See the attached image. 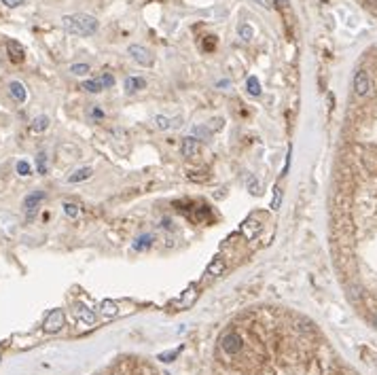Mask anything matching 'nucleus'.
Returning a JSON list of instances; mask_svg holds the SVG:
<instances>
[{
  "mask_svg": "<svg viewBox=\"0 0 377 375\" xmlns=\"http://www.w3.org/2000/svg\"><path fill=\"white\" fill-rule=\"evenodd\" d=\"M354 91L360 98L371 94V79H369L367 70H356V74H354Z\"/></svg>",
  "mask_w": 377,
  "mask_h": 375,
  "instance_id": "obj_6",
  "label": "nucleus"
},
{
  "mask_svg": "<svg viewBox=\"0 0 377 375\" xmlns=\"http://www.w3.org/2000/svg\"><path fill=\"white\" fill-rule=\"evenodd\" d=\"M15 170H17V174H19V176H24V178H26V176H30V174H32V168H30V164H28V161H24V159L17 161Z\"/></svg>",
  "mask_w": 377,
  "mask_h": 375,
  "instance_id": "obj_22",
  "label": "nucleus"
},
{
  "mask_svg": "<svg viewBox=\"0 0 377 375\" xmlns=\"http://www.w3.org/2000/svg\"><path fill=\"white\" fill-rule=\"evenodd\" d=\"M45 191H32V193H28L24 197V212H26V218L28 221H34V216H36L38 212V206L40 202L45 200Z\"/></svg>",
  "mask_w": 377,
  "mask_h": 375,
  "instance_id": "obj_3",
  "label": "nucleus"
},
{
  "mask_svg": "<svg viewBox=\"0 0 377 375\" xmlns=\"http://www.w3.org/2000/svg\"><path fill=\"white\" fill-rule=\"evenodd\" d=\"M36 170H38V174H47V155L45 153L36 155Z\"/></svg>",
  "mask_w": 377,
  "mask_h": 375,
  "instance_id": "obj_25",
  "label": "nucleus"
},
{
  "mask_svg": "<svg viewBox=\"0 0 377 375\" xmlns=\"http://www.w3.org/2000/svg\"><path fill=\"white\" fill-rule=\"evenodd\" d=\"M214 45H216L214 38H208V42L204 40V49H208V51H212V49H214Z\"/></svg>",
  "mask_w": 377,
  "mask_h": 375,
  "instance_id": "obj_33",
  "label": "nucleus"
},
{
  "mask_svg": "<svg viewBox=\"0 0 377 375\" xmlns=\"http://www.w3.org/2000/svg\"><path fill=\"white\" fill-rule=\"evenodd\" d=\"M278 2H280V4L284 6V4H288V0H278Z\"/></svg>",
  "mask_w": 377,
  "mask_h": 375,
  "instance_id": "obj_34",
  "label": "nucleus"
},
{
  "mask_svg": "<svg viewBox=\"0 0 377 375\" xmlns=\"http://www.w3.org/2000/svg\"><path fill=\"white\" fill-rule=\"evenodd\" d=\"M9 91H11V96H13V100L15 102H26V98H28V94H26V87H24V83H19V81H11L9 83Z\"/></svg>",
  "mask_w": 377,
  "mask_h": 375,
  "instance_id": "obj_12",
  "label": "nucleus"
},
{
  "mask_svg": "<svg viewBox=\"0 0 377 375\" xmlns=\"http://www.w3.org/2000/svg\"><path fill=\"white\" fill-rule=\"evenodd\" d=\"M248 191L250 195H261V182L254 176H248Z\"/></svg>",
  "mask_w": 377,
  "mask_h": 375,
  "instance_id": "obj_23",
  "label": "nucleus"
},
{
  "mask_svg": "<svg viewBox=\"0 0 377 375\" xmlns=\"http://www.w3.org/2000/svg\"><path fill=\"white\" fill-rule=\"evenodd\" d=\"M180 350L182 348H176L174 352H163V354H159V360H163V363H170V360H174L176 354H180Z\"/></svg>",
  "mask_w": 377,
  "mask_h": 375,
  "instance_id": "obj_29",
  "label": "nucleus"
},
{
  "mask_svg": "<svg viewBox=\"0 0 377 375\" xmlns=\"http://www.w3.org/2000/svg\"><path fill=\"white\" fill-rule=\"evenodd\" d=\"M62 26L72 36H94L100 28L98 19L94 15H87V13H74V15L62 17Z\"/></svg>",
  "mask_w": 377,
  "mask_h": 375,
  "instance_id": "obj_1",
  "label": "nucleus"
},
{
  "mask_svg": "<svg viewBox=\"0 0 377 375\" xmlns=\"http://www.w3.org/2000/svg\"><path fill=\"white\" fill-rule=\"evenodd\" d=\"M89 115L94 117V119H102V117H104V110H102V108H91Z\"/></svg>",
  "mask_w": 377,
  "mask_h": 375,
  "instance_id": "obj_31",
  "label": "nucleus"
},
{
  "mask_svg": "<svg viewBox=\"0 0 377 375\" xmlns=\"http://www.w3.org/2000/svg\"><path fill=\"white\" fill-rule=\"evenodd\" d=\"M199 151H202V142L195 138V136H189V138H184L182 140V144H180V153L184 155V157H197Z\"/></svg>",
  "mask_w": 377,
  "mask_h": 375,
  "instance_id": "obj_7",
  "label": "nucleus"
},
{
  "mask_svg": "<svg viewBox=\"0 0 377 375\" xmlns=\"http://www.w3.org/2000/svg\"><path fill=\"white\" fill-rule=\"evenodd\" d=\"M64 324H66V316H64V312L62 309H53V312H49V316L45 318L42 329H45V333H58Z\"/></svg>",
  "mask_w": 377,
  "mask_h": 375,
  "instance_id": "obj_4",
  "label": "nucleus"
},
{
  "mask_svg": "<svg viewBox=\"0 0 377 375\" xmlns=\"http://www.w3.org/2000/svg\"><path fill=\"white\" fill-rule=\"evenodd\" d=\"M64 214L70 216V218H76V216H79V206H76V204L66 202V204H64Z\"/></svg>",
  "mask_w": 377,
  "mask_h": 375,
  "instance_id": "obj_24",
  "label": "nucleus"
},
{
  "mask_svg": "<svg viewBox=\"0 0 377 375\" xmlns=\"http://www.w3.org/2000/svg\"><path fill=\"white\" fill-rule=\"evenodd\" d=\"M127 53H130V58H132L134 62H138L140 66H153V53L148 51L146 47H142V45H130Z\"/></svg>",
  "mask_w": 377,
  "mask_h": 375,
  "instance_id": "obj_5",
  "label": "nucleus"
},
{
  "mask_svg": "<svg viewBox=\"0 0 377 375\" xmlns=\"http://www.w3.org/2000/svg\"><path fill=\"white\" fill-rule=\"evenodd\" d=\"M49 123H51V121H49V117H47V115H40V117H36V119L32 121L30 130H32V132H36V134H40V132H45V130H47Z\"/></svg>",
  "mask_w": 377,
  "mask_h": 375,
  "instance_id": "obj_17",
  "label": "nucleus"
},
{
  "mask_svg": "<svg viewBox=\"0 0 377 375\" xmlns=\"http://www.w3.org/2000/svg\"><path fill=\"white\" fill-rule=\"evenodd\" d=\"M225 267H227L225 259H223V257H216V259H212V263L208 265V270H206V273L212 275V278H216V275H220V273L225 272Z\"/></svg>",
  "mask_w": 377,
  "mask_h": 375,
  "instance_id": "obj_14",
  "label": "nucleus"
},
{
  "mask_svg": "<svg viewBox=\"0 0 377 375\" xmlns=\"http://www.w3.org/2000/svg\"><path fill=\"white\" fill-rule=\"evenodd\" d=\"M100 85H102V87H112V85H115V76H112L110 72H106V74H102L100 76Z\"/></svg>",
  "mask_w": 377,
  "mask_h": 375,
  "instance_id": "obj_28",
  "label": "nucleus"
},
{
  "mask_svg": "<svg viewBox=\"0 0 377 375\" xmlns=\"http://www.w3.org/2000/svg\"><path fill=\"white\" fill-rule=\"evenodd\" d=\"M282 204V189L280 187H274V197H272V208L278 210Z\"/></svg>",
  "mask_w": 377,
  "mask_h": 375,
  "instance_id": "obj_27",
  "label": "nucleus"
},
{
  "mask_svg": "<svg viewBox=\"0 0 377 375\" xmlns=\"http://www.w3.org/2000/svg\"><path fill=\"white\" fill-rule=\"evenodd\" d=\"M238 34H240V38L244 40V42H250L252 36H254V28H252L250 24H241V26L238 28Z\"/></svg>",
  "mask_w": 377,
  "mask_h": 375,
  "instance_id": "obj_18",
  "label": "nucleus"
},
{
  "mask_svg": "<svg viewBox=\"0 0 377 375\" xmlns=\"http://www.w3.org/2000/svg\"><path fill=\"white\" fill-rule=\"evenodd\" d=\"M6 51H9V60L13 62V64H19V62H24V47L19 45L17 40H9L6 42Z\"/></svg>",
  "mask_w": 377,
  "mask_h": 375,
  "instance_id": "obj_10",
  "label": "nucleus"
},
{
  "mask_svg": "<svg viewBox=\"0 0 377 375\" xmlns=\"http://www.w3.org/2000/svg\"><path fill=\"white\" fill-rule=\"evenodd\" d=\"M155 125H157L159 130H170V127H172V121H170L168 117H163V115H157L155 117Z\"/></svg>",
  "mask_w": 377,
  "mask_h": 375,
  "instance_id": "obj_26",
  "label": "nucleus"
},
{
  "mask_svg": "<svg viewBox=\"0 0 377 375\" xmlns=\"http://www.w3.org/2000/svg\"><path fill=\"white\" fill-rule=\"evenodd\" d=\"M91 174H94V170L91 168H79L76 172H72L68 176V182H83V180H87V178H91Z\"/></svg>",
  "mask_w": 377,
  "mask_h": 375,
  "instance_id": "obj_15",
  "label": "nucleus"
},
{
  "mask_svg": "<svg viewBox=\"0 0 377 375\" xmlns=\"http://www.w3.org/2000/svg\"><path fill=\"white\" fill-rule=\"evenodd\" d=\"M220 350L225 352V356H238L241 350H244V339H241L240 333H236V331H229V333H225L223 337H220Z\"/></svg>",
  "mask_w": 377,
  "mask_h": 375,
  "instance_id": "obj_2",
  "label": "nucleus"
},
{
  "mask_svg": "<svg viewBox=\"0 0 377 375\" xmlns=\"http://www.w3.org/2000/svg\"><path fill=\"white\" fill-rule=\"evenodd\" d=\"M252 2H257V4H261L263 6V9H272V0H252Z\"/></svg>",
  "mask_w": 377,
  "mask_h": 375,
  "instance_id": "obj_32",
  "label": "nucleus"
},
{
  "mask_svg": "<svg viewBox=\"0 0 377 375\" xmlns=\"http://www.w3.org/2000/svg\"><path fill=\"white\" fill-rule=\"evenodd\" d=\"M197 297H199V291H197L195 286H191V288H187V291L180 295V299H176L174 306L178 307V309H187V307H191L197 301Z\"/></svg>",
  "mask_w": 377,
  "mask_h": 375,
  "instance_id": "obj_8",
  "label": "nucleus"
},
{
  "mask_svg": "<svg viewBox=\"0 0 377 375\" xmlns=\"http://www.w3.org/2000/svg\"><path fill=\"white\" fill-rule=\"evenodd\" d=\"M246 87H248V94H250L252 98H259L263 94V89H261V83L257 76H248V81H246Z\"/></svg>",
  "mask_w": 377,
  "mask_h": 375,
  "instance_id": "obj_16",
  "label": "nucleus"
},
{
  "mask_svg": "<svg viewBox=\"0 0 377 375\" xmlns=\"http://www.w3.org/2000/svg\"><path fill=\"white\" fill-rule=\"evenodd\" d=\"M24 0H2V4L4 6H9V9H15V6H19Z\"/></svg>",
  "mask_w": 377,
  "mask_h": 375,
  "instance_id": "obj_30",
  "label": "nucleus"
},
{
  "mask_svg": "<svg viewBox=\"0 0 377 375\" xmlns=\"http://www.w3.org/2000/svg\"><path fill=\"white\" fill-rule=\"evenodd\" d=\"M153 244V236H142L138 238V242H134V250H146Z\"/></svg>",
  "mask_w": 377,
  "mask_h": 375,
  "instance_id": "obj_19",
  "label": "nucleus"
},
{
  "mask_svg": "<svg viewBox=\"0 0 377 375\" xmlns=\"http://www.w3.org/2000/svg\"><path fill=\"white\" fill-rule=\"evenodd\" d=\"M146 87V81L142 79V76H127L125 81V91L127 94H136V91L144 89Z\"/></svg>",
  "mask_w": 377,
  "mask_h": 375,
  "instance_id": "obj_13",
  "label": "nucleus"
},
{
  "mask_svg": "<svg viewBox=\"0 0 377 375\" xmlns=\"http://www.w3.org/2000/svg\"><path fill=\"white\" fill-rule=\"evenodd\" d=\"M74 314H76V318H79V322H81V324H87V327H94V324L98 322L96 312H91V309L83 307V306H76V307H74Z\"/></svg>",
  "mask_w": 377,
  "mask_h": 375,
  "instance_id": "obj_9",
  "label": "nucleus"
},
{
  "mask_svg": "<svg viewBox=\"0 0 377 375\" xmlns=\"http://www.w3.org/2000/svg\"><path fill=\"white\" fill-rule=\"evenodd\" d=\"M83 89L89 91V94H100V91H102L104 87L100 85V81H85V83H83Z\"/></svg>",
  "mask_w": 377,
  "mask_h": 375,
  "instance_id": "obj_21",
  "label": "nucleus"
},
{
  "mask_svg": "<svg viewBox=\"0 0 377 375\" xmlns=\"http://www.w3.org/2000/svg\"><path fill=\"white\" fill-rule=\"evenodd\" d=\"M98 312L102 314L104 318H115L119 314V306L112 299H104L102 303L98 306Z\"/></svg>",
  "mask_w": 377,
  "mask_h": 375,
  "instance_id": "obj_11",
  "label": "nucleus"
},
{
  "mask_svg": "<svg viewBox=\"0 0 377 375\" xmlns=\"http://www.w3.org/2000/svg\"><path fill=\"white\" fill-rule=\"evenodd\" d=\"M70 72L74 76H85L89 72V64H72V66H70Z\"/></svg>",
  "mask_w": 377,
  "mask_h": 375,
  "instance_id": "obj_20",
  "label": "nucleus"
}]
</instances>
